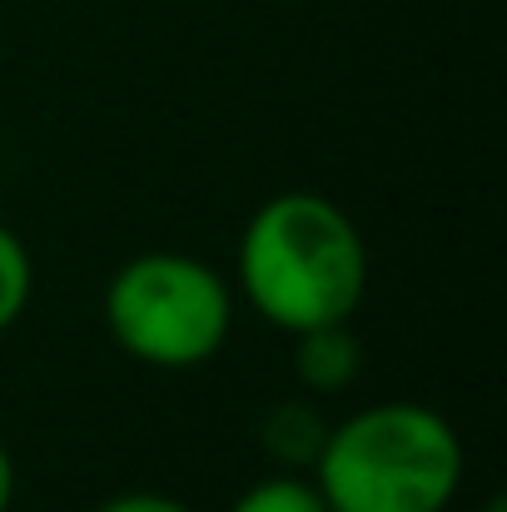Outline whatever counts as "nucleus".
Wrapping results in <instances>:
<instances>
[{
	"mask_svg": "<svg viewBox=\"0 0 507 512\" xmlns=\"http://www.w3.org/2000/svg\"><path fill=\"white\" fill-rule=\"evenodd\" d=\"M478 512H507V503H503V498H498V493H493V498H488V503H483V508H478Z\"/></svg>",
	"mask_w": 507,
	"mask_h": 512,
	"instance_id": "10",
	"label": "nucleus"
},
{
	"mask_svg": "<svg viewBox=\"0 0 507 512\" xmlns=\"http://www.w3.org/2000/svg\"><path fill=\"white\" fill-rule=\"evenodd\" d=\"M309 478L329 512H448L463 488V438L428 403H368L329 428Z\"/></svg>",
	"mask_w": 507,
	"mask_h": 512,
	"instance_id": "2",
	"label": "nucleus"
},
{
	"mask_svg": "<svg viewBox=\"0 0 507 512\" xmlns=\"http://www.w3.org/2000/svg\"><path fill=\"white\" fill-rule=\"evenodd\" d=\"M30 294H35L30 249L20 244V234L10 224H0V334L20 324V314L30 309Z\"/></svg>",
	"mask_w": 507,
	"mask_h": 512,
	"instance_id": "7",
	"label": "nucleus"
},
{
	"mask_svg": "<svg viewBox=\"0 0 507 512\" xmlns=\"http://www.w3.org/2000/svg\"><path fill=\"white\" fill-rule=\"evenodd\" d=\"M229 512H329V503H324V493L314 488L309 473L284 468V473H269L254 488H244Z\"/></svg>",
	"mask_w": 507,
	"mask_h": 512,
	"instance_id": "6",
	"label": "nucleus"
},
{
	"mask_svg": "<svg viewBox=\"0 0 507 512\" xmlns=\"http://www.w3.org/2000/svg\"><path fill=\"white\" fill-rule=\"evenodd\" d=\"M234 274L244 304L294 339L353 319L368 289V244L334 199L289 189L249 214Z\"/></svg>",
	"mask_w": 507,
	"mask_h": 512,
	"instance_id": "1",
	"label": "nucleus"
},
{
	"mask_svg": "<svg viewBox=\"0 0 507 512\" xmlns=\"http://www.w3.org/2000/svg\"><path fill=\"white\" fill-rule=\"evenodd\" d=\"M358 368H363V348L348 324H324V329L294 334V378L304 388L338 393L343 383H353Z\"/></svg>",
	"mask_w": 507,
	"mask_h": 512,
	"instance_id": "4",
	"label": "nucleus"
},
{
	"mask_svg": "<svg viewBox=\"0 0 507 512\" xmlns=\"http://www.w3.org/2000/svg\"><path fill=\"white\" fill-rule=\"evenodd\" d=\"M259 438H264L269 458H279L289 473H309L319 448H324V438H329V428H324L319 408H309L304 398H284V403H274L264 413Z\"/></svg>",
	"mask_w": 507,
	"mask_h": 512,
	"instance_id": "5",
	"label": "nucleus"
},
{
	"mask_svg": "<svg viewBox=\"0 0 507 512\" xmlns=\"http://www.w3.org/2000/svg\"><path fill=\"white\" fill-rule=\"evenodd\" d=\"M105 329L135 363L169 373L199 368L229 343L234 329L229 279L194 254H135L105 289Z\"/></svg>",
	"mask_w": 507,
	"mask_h": 512,
	"instance_id": "3",
	"label": "nucleus"
},
{
	"mask_svg": "<svg viewBox=\"0 0 507 512\" xmlns=\"http://www.w3.org/2000/svg\"><path fill=\"white\" fill-rule=\"evenodd\" d=\"M95 512H189V503H179V498H169V493L140 488V493H115L110 503H100Z\"/></svg>",
	"mask_w": 507,
	"mask_h": 512,
	"instance_id": "8",
	"label": "nucleus"
},
{
	"mask_svg": "<svg viewBox=\"0 0 507 512\" xmlns=\"http://www.w3.org/2000/svg\"><path fill=\"white\" fill-rule=\"evenodd\" d=\"M10 503H15V458L0 438V512H10Z\"/></svg>",
	"mask_w": 507,
	"mask_h": 512,
	"instance_id": "9",
	"label": "nucleus"
}]
</instances>
